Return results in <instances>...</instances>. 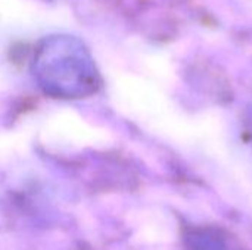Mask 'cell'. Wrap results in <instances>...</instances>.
Masks as SVG:
<instances>
[{"label": "cell", "mask_w": 252, "mask_h": 250, "mask_svg": "<svg viewBox=\"0 0 252 250\" xmlns=\"http://www.w3.org/2000/svg\"><path fill=\"white\" fill-rule=\"evenodd\" d=\"M32 71L46 94L59 99H81L94 94L100 75L87 47L66 34L49 35L34 53Z\"/></svg>", "instance_id": "6da1fadb"}]
</instances>
